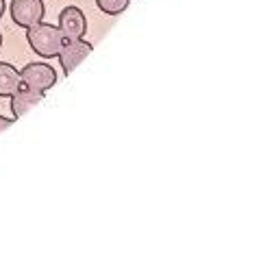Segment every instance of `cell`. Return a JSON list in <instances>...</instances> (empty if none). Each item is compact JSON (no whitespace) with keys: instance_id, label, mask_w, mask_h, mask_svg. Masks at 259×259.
Wrapping results in <instances>:
<instances>
[{"instance_id":"cell-6","label":"cell","mask_w":259,"mask_h":259,"mask_svg":"<svg viewBox=\"0 0 259 259\" xmlns=\"http://www.w3.org/2000/svg\"><path fill=\"white\" fill-rule=\"evenodd\" d=\"M44 98V92H35V90H18L16 94L11 96V113H13V120L22 118L26 111H31L35 105L41 103Z\"/></svg>"},{"instance_id":"cell-10","label":"cell","mask_w":259,"mask_h":259,"mask_svg":"<svg viewBox=\"0 0 259 259\" xmlns=\"http://www.w3.org/2000/svg\"><path fill=\"white\" fill-rule=\"evenodd\" d=\"M5 9H7V3H5V0H0V18L5 16Z\"/></svg>"},{"instance_id":"cell-1","label":"cell","mask_w":259,"mask_h":259,"mask_svg":"<svg viewBox=\"0 0 259 259\" xmlns=\"http://www.w3.org/2000/svg\"><path fill=\"white\" fill-rule=\"evenodd\" d=\"M26 39L35 53L44 59H55L59 55V50L63 46V33L59 31V26L48 24V22H37L26 28Z\"/></svg>"},{"instance_id":"cell-4","label":"cell","mask_w":259,"mask_h":259,"mask_svg":"<svg viewBox=\"0 0 259 259\" xmlns=\"http://www.w3.org/2000/svg\"><path fill=\"white\" fill-rule=\"evenodd\" d=\"M92 46L90 41H85L83 37L78 39H63V46L59 50V55H57V59H59L61 68H63V74H72V70L78 68L81 63L85 61V57L92 53Z\"/></svg>"},{"instance_id":"cell-5","label":"cell","mask_w":259,"mask_h":259,"mask_svg":"<svg viewBox=\"0 0 259 259\" xmlns=\"http://www.w3.org/2000/svg\"><path fill=\"white\" fill-rule=\"evenodd\" d=\"M59 31L66 39H78L88 33V18L78 7L70 5L59 13Z\"/></svg>"},{"instance_id":"cell-3","label":"cell","mask_w":259,"mask_h":259,"mask_svg":"<svg viewBox=\"0 0 259 259\" xmlns=\"http://www.w3.org/2000/svg\"><path fill=\"white\" fill-rule=\"evenodd\" d=\"M46 16L44 0H11V20L20 28L41 22Z\"/></svg>"},{"instance_id":"cell-8","label":"cell","mask_w":259,"mask_h":259,"mask_svg":"<svg viewBox=\"0 0 259 259\" xmlns=\"http://www.w3.org/2000/svg\"><path fill=\"white\" fill-rule=\"evenodd\" d=\"M131 0H96L98 9L107 13V16H120L122 11H126V7Z\"/></svg>"},{"instance_id":"cell-7","label":"cell","mask_w":259,"mask_h":259,"mask_svg":"<svg viewBox=\"0 0 259 259\" xmlns=\"http://www.w3.org/2000/svg\"><path fill=\"white\" fill-rule=\"evenodd\" d=\"M18 90H22L20 72L7 61H0V98H11Z\"/></svg>"},{"instance_id":"cell-11","label":"cell","mask_w":259,"mask_h":259,"mask_svg":"<svg viewBox=\"0 0 259 259\" xmlns=\"http://www.w3.org/2000/svg\"><path fill=\"white\" fill-rule=\"evenodd\" d=\"M0 46H3V35H0Z\"/></svg>"},{"instance_id":"cell-9","label":"cell","mask_w":259,"mask_h":259,"mask_svg":"<svg viewBox=\"0 0 259 259\" xmlns=\"http://www.w3.org/2000/svg\"><path fill=\"white\" fill-rule=\"evenodd\" d=\"M11 122H13V118H5V116H0V133H3L7 126H11Z\"/></svg>"},{"instance_id":"cell-2","label":"cell","mask_w":259,"mask_h":259,"mask_svg":"<svg viewBox=\"0 0 259 259\" xmlns=\"http://www.w3.org/2000/svg\"><path fill=\"white\" fill-rule=\"evenodd\" d=\"M20 81L26 90H35V92H46L57 83V72L50 63H41V61H33L20 70Z\"/></svg>"}]
</instances>
